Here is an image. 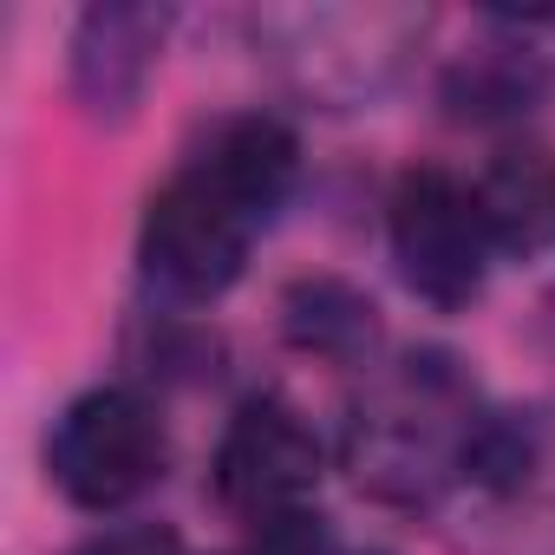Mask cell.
<instances>
[{
  "instance_id": "cell-2",
  "label": "cell",
  "mask_w": 555,
  "mask_h": 555,
  "mask_svg": "<svg viewBox=\"0 0 555 555\" xmlns=\"http://www.w3.org/2000/svg\"><path fill=\"white\" fill-rule=\"evenodd\" d=\"M490 229L477 209V190H464L451 170H412L392 196V255L405 288L431 308H464L483 288Z\"/></svg>"
},
{
  "instance_id": "cell-6",
  "label": "cell",
  "mask_w": 555,
  "mask_h": 555,
  "mask_svg": "<svg viewBox=\"0 0 555 555\" xmlns=\"http://www.w3.org/2000/svg\"><path fill=\"white\" fill-rule=\"evenodd\" d=\"M216 190H229L248 216H268V203L288 190V177H295V138L274 125V118H235L216 144H209V157L196 164Z\"/></svg>"
},
{
  "instance_id": "cell-9",
  "label": "cell",
  "mask_w": 555,
  "mask_h": 555,
  "mask_svg": "<svg viewBox=\"0 0 555 555\" xmlns=\"http://www.w3.org/2000/svg\"><path fill=\"white\" fill-rule=\"evenodd\" d=\"M248 555H334V535L314 509H288V516H268L255 529V548Z\"/></svg>"
},
{
  "instance_id": "cell-3",
  "label": "cell",
  "mask_w": 555,
  "mask_h": 555,
  "mask_svg": "<svg viewBox=\"0 0 555 555\" xmlns=\"http://www.w3.org/2000/svg\"><path fill=\"white\" fill-rule=\"evenodd\" d=\"M255 222L261 216H248L229 190H216L203 170H190L144 216V274L183 301H209L242 274Z\"/></svg>"
},
{
  "instance_id": "cell-5",
  "label": "cell",
  "mask_w": 555,
  "mask_h": 555,
  "mask_svg": "<svg viewBox=\"0 0 555 555\" xmlns=\"http://www.w3.org/2000/svg\"><path fill=\"white\" fill-rule=\"evenodd\" d=\"M477 209L496 248H542L555 235V157L548 151H509L477 183Z\"/></svg>"
},
{
  "instance_id": "cell-8",
  "label": "cell",
  "mask_w": 555,
  "mask_h": 555,
  "mask_svg": "<svg viewBox=\"0 0 555 555\" xmlns=\"http://www.w3.org/2000/svg\"><path fill=\"white\" fill-rule=\"evenodd\" d=\"M288 334L327 360H347L353 347L373 340V308L340 282H301L288 295Z\"/></svg>"
},
{
  "instance_id": "cell-7",
  "label": "cell",
  "mask_w": 555,
  "mask_h": 555,
  "mask_svg": "<svg viewBox=\"0 0 555 555\" xmlns=\"http://www.w3.org/2000/svg\"><path fill=\"white\" fill-rule=\"evenodd\" d=\"M157 34H164V21L144 14V8H105V14H92L86 34H79V92L105 105V92H112V66L131 60V66L144 73L151 53H157Z\"/></svg>"
},
{
  "instance_id": "cell-1",
  "label": "cell",
  "mask_w": 555,
  "mask_h": 555,
  "mask_svg": "<svg viewBox=\"0 0 555 555\" xmlns=\"http://www.w3.org/2000/svg\"><path fill=\"white\" fill-rule=\"evenodd\" d=\"M47 457L79 509H118L164 470V425L138 392L99 386L66 405Z\"/></svg>"
},
{
  "instance_id": "cell-10",
  "label": "cell",
  "mask_w": 555,
  "mask_h": 555,
  "mask_svg": "<svg viewBox=\"0 0 555 555\" xmlns=\"http://www.w3.org/2000/svg\"><path fill=\"white\" fill-rule=\"evenodd\" d=\"M99 555H177V542H170V535H151V529H144V535H112V542H105Z\"/></svg>"
},
{
  "instance_id": "cell-4",
  "label": "cell",
  "mask_w": 555,
  "mask_h": 555,
  "mask_svg": "<svg viewBox=\"0 0 555 555\" xmlns=\"http://www.w3.org/2000/svg\"><path fill=\"white\" fill-rule=\"evenodd\" d=\"M321 483V444L288 405H242L216 451V496L255 522L308 509Z\"/></svg>"
}]
</instances>
